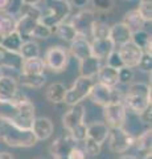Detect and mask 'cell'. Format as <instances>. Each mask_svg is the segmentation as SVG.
Masks as SVG:
<instances>
[{
    "instance_id": "6da1fadb",
    "label": "cell",
    "mask_w": 152,
    "mask_h": 159,
    "mask_svg": "<svg viewBox=\"0 0 152 159\" xmlns=\"http://www.w3.org/2000/svg\"><path fill=\"white\" fill-rule=\"evenodd\" d=\"M35 117V105L27 97L20 101H0V121L31 130Z\"/></svg>"
},
{
    "instance_id": "7a4b0ae2",
    "label": "cell",
    "mask_w": 152,
    "mask_h": 159,
    "mask_svg": "<svg viewBox=\"0 0 152 159\" xmlns=\"http://www.w3.org/2000/svg\"><path fill=\"white\" fill-rule=\"evenodd\" d=\"M127 111L139 116L147 107L151 106V84L145 82H132L128 89L123 93V99Z\"/></svg>"
},
{
    "instance_id": "3957f363",
    "label": "cell",
    "mask_w": 152,
    "mask_h": 159,
    "mask_svg": "<svg viewBox=\"0 0 152 159\" xmlns=\"http://www.w3.org/2000/svg\"><path fill=\"white\" fill-rule=\"evenodd\" d=\"M0 141L16 148H29L36 146L38 142L32 130L21 129L6 121H0Z\"/></svg>"
},
{
    "instance_id": "277c9868",
    "label": "cell",
    "mask_w": 152,
    "mask_h": 159,
    "mask_svg": "<svg viewBox=\"0 0 152 159\" xmlns=\"http://www.w3.org/2000/svg\"><path fill=\"white\" fill-rule=\"evenodd\" d=\"M86 109L82 103L70 106V109L62 116V126L65 127L67 134L74 138L77 142H83L86 138V127L85 123Z\"/></svg>"
},
{
    "instance_id": "5b68a950",
    "label": "cell",
    "mask_w": 152,
    "mask_h": 159,
    "mask_svg": "<svg viewBox=\"0 0 152 159\" xmlns=\"http://www.w3.org/2000/svg\"><path fill=\"white\" fill-rule=\"evenodd\" d=\"M42 11L37 6H25L21 15L16 19V32L20 34L21 39L31 40L32 32L41 21Z\"/></svg>"
},
{
    "instance_id": "8992f818",
    "label": "cell",
    "mask_w": 152,
    "mask_h": 159,
    "mask_svg": "<svg viewBox=\"0 0 152 159\" xmlns=\"http://www.w3.org/2000/svg\"><path fill=\"white\" fill-rule=\"evenodd\" d=\"M72 6L67 0H49L46 12L42 13L41 23L49 28H54L70 16Z\"/></svg>"
},
{
    "instance_id": "52a82bcc",
    "label": "cell",
    "mask_w": 152,
    "mask_h": 159,
    "mask_svg": "<svg viewBox=\"0 0 152 159\" xmlns=\"http://www.w3.org/2000/svg\"><path fill=\"white\" fill-rule=\"evenodd\" d=\"M69 60H70L69 51L63 47L56 45L48 48L45 56H44V64H45V68L49 69L50 72L62 73L66 70L67 65H69Z\"/></svg>"
},
{
    "instance_id": "ba28073f",
    "label": "cell",
    "mask_w": 152,
    "mask_h": 159,
    "mask_svg": "<svg viewBox=\"0 0 152 159\" xmlns=\"http://www.w3.org/2000/svg\"><path fill=\"white\" fill-rule=\"evenodd\" d=\"M90 101L95 105L101 106V107H105L110 103H114L118 101H122L123 99V93H122L119 89L116 88H109V86H105L99 82H94L89 97Z\"/></svg>"
},
{
    "instance_id": "9c48e42d",
    "label": "cell",
    "mask_w": 152,
    "mask_h": 159,
    "mask_svg": "<svg viewBox=\"0 0 152 159\" xmlns=\"http://www.w3.org/2000/svg\"><path fill=\"white\" fill-rule=\"evenodd\" d=\"M93 85H94L93 78L78 76L76 78L74 84H73V86L66 90V96H65L63 103H66V105H69V106H74V105H78V103H82L83 99L89 97Z\"/></svg>"
},
{
    "instance_id": "30bf717a",
    "label": "cell",
    "mask_w": 152,
    "mask_h": 159,
    "mask_svg": "<svg viewBox=\"0 0 152 159\" xmlns=\"http://www.w3.org/2000/svg\"><path fill=\"white\" fill-rule=\"evenodd\" d=\"M109 147L112 152L115 154H124L134 147L135 137L132 135L130 131L124 130L123 127L119 129H110L109 133Z\"/></svg>"
},
{
    "instance_id": "8fae6325",
    "label": "cell",
    "mask_w": 152,
    "mask_h": 159,
    "mask_svg": "<svg viewBox=\"0 0 152 159\" xmlns=\"http://www.w3.org/2000/svg\"><path fill=\"white\" fill-rule=\"evenodd\" d=\"M103 109V118L105 123L110 129H119L123 127L127 121V109L122 101L110 103Z\"/></svg>"
},
{
    "instance_id": "7c38bea8",
    "label": "cell",
    "mask_w": 152,
    "mask_h": 159,
    "mask_svg": "<svg viewBox=\"0 0 152 159\" xmlns=\"http://www.w3.org/2000/svg\"><path fill=\"white\" fill-rule=\"evenodd\" d=\"M78 143L80 142H77L74 138H72L69 134L65 133L53 141L50 147H49V151H50L53 159H66L72 148L76 147Z\"/></svg>"
},
{
    "instance_id": "4fadbf2b",
    "label": "cell",
    "mask_w": 152,
    "mask_h": 159,
    "mask_svg": "<svg viewBox=\"0 0 152 159\" xmlns=\"http://www.w3.org/2000/svg\"><path fill=\"white\" fill-rule=\"evenodd\" d=\"M25 98L19 90V84L15 78L9 76L0 77V101H20Z\"/></svg>"
},
{
    "instance_id": "5bb4252c",
    "label": "cell",
    "mask_w": 152,
    "mask_h": 159,
    "mask_svg": "<svg viewBox=\"0 0 152 159\" xmlns=\"http://www.w3.org/2000/svg\"><path fill=\"white\" fill-rule=\"evenodd\" d=\"M95 20H97V16L94 11H91V9H82V11H80L73 17L72 25L76 28L78 34L87 37L90 34L91 27Z\"/></svg>"
},
{
    "instance_id": "9a60e30c",
    "label": "cell",
    "mask_w": 152,
    "mask_h": 159,
    "mask_svg": "<svg viewBox=\"0 0 152 159\" xmlns=\"http://www.w3.org/2000/svg\"><path fill=\"white\" fill-rule=\"evenodd\" d=\"M118 53H119V56L122 58L123 65L126 68H130V69H134V68L138 66L140 58L143 56L141 49L136 47L134 43H127L124 45L119 47Z\"/></svg>"
},
{
    "instance_id": "2e32d148",
    "label": "cell",
    "mask_w": 152,
    "mask_h": 159,
    "mask_svg": "<svg viewBox=\"0 0 152 159\" xmlns=\"http://www.w3.org/2000/svg\"><path fill=\"white\" fill-rule=\"evenodd\" d=\"M110 133V127L102 121H95L87 125L86 127V138L89 141L97 143L99 146H103V143L107 141Z\"/></svg>"
},
{
    "instance_id": "e0dca14e",
    "label": "cell",
    "mask_w": 152,
    "mask_h": 159,
    "mask_svg": "<svg viewBox=\"0 0 152 159\" xmlns=\"http://www.w3.org/2000/svg\"><path fill=\"white\" fill-rule=\"evenodd\" d=\"M31 130L35 134L37 141H46L53 135L54 125H53L52 119L48 117H35Z\"/></svg>"
},
{
    "instance_id": "ac0fdd59",
    "label": "cell",
    "mask_w": 152,
    "mask_h": 159,
    "mask_svg": "<svg viewBox=\"0 0 152 159\" xmlns=\"http://www.w3.org/2000/svg\"><path fill=\"white\" fill-rule=\"evenodd\" d=\"M90 47H91V56H94L95 58L101 60V61L106 60L115 51V45L110 40V37L93 39V41H90Z\"/></svg>"
},
{
    "instance_id": "d6986e66",
    "label": "cell",
    "mask_w": 152,
    "mask_h": 159,
    "mask_svg": "<svg viewBox=\"0 0 152 159\" xmlns=\"http://www.w3.org/2000/svg\"><path fill=\"white\" fill-rule=\"evenodd\" d=\"M23 57L20 53H15L11 51H7L0 47V69H11L17 73L21 72L23 68Z\"/></svg>"
},
{
    "instance_id": "ffe728a7",
    "label": "cell",
    "mask_w": 152,
    "mask_h": 159,
    "mask_svg": "<svg viewBox=\"0 0 152 159\" xmlns=\"http://www.w3.org/2000/svg\"><path fill=\"white\" fill-rule=\"evenodd\" d=\"M109 37L114 45L116 47H122L127 43H131V37H132V32L128 29V27L124 23H115L114 25L110 27V33Z\"/></svg>"
},
{
    "instance_id": "44dd1931",
    "label": "cell",
    "mask_w": 152,
    "mask_h": 159,
    "mask_svg": "<svg viewBox=\"0 0 152 159\" xmlns=\"http://www.w3.org/2000/svg\"><path fill=\"white\" fill-rule=\"evenodd\" d=\"M69 49H70V53L78 60V62L91 56L90 41H89V39H87L86 36H81V34H78V36L70 43V48Z\"/></svg>"
},
{
    "instance_id": "7402d4cb",
    "label": "cell",
    "mask_w": 152,
    "mask_h": 159,
    "mask_svg": "<svg viewBox=\"0 0 152 159\" xmlns=\"http://www.w3.org/2000/svg\"><path fill=\"white\" fill-rule=\"evenodd\" d=\"M66 86L62 82H53L50 84L46 90H45V98L49 103L53 105H58V103H63L66 96Z\"/></svg>"
},
{
    "instance_id": "603a6c76",
    "label": "cell",
    "mask_w": 152,
    "mask_h": 159,
    "mask_svg": "<svg viewBox=\"0 0 152 159\" xmlns=\"http://www.w3.org/2000/svg\"><path fill=\"white\" fill-rule=\"evenodd\" d=\"M101 66H102L101 60L95 58L94 56H90V57L80 61V76L94 78L98 74V72H99Z\"/></svg>"
},
{
    "instance_id": "cb8c5ba5",
    "label": "cell",
    "mask_w": 152,
    "mask_h": 159,
    "mask_svg": "<svg viewBox=\"0 0 152 159\" xmlns=\"http://www.w3.org/2000/svg\"><path fill=\"white\" fill-rule=\"evenodd\" d=\"M97 78H98V82L99 84H102V85H105V86H109V88H116V85L119 84L118 70L109 65L101 66L99 72L97 74Z\"/></svg>"
},
{
    "instance_id": "d4e9b609",
    "label": "cell",
    "mask_w": 152,
    "mask_h": 159,
    "mask_svg": "<svg viewBox=\"0 0 152 159\" xmlns=\"http://www.w3.org/2000/svg\"><path fill=\"white\" fill-rule=\"evenodd\" d=\"M45 69L46 68L45 64H44V60L40 57H36V58L24 60L20 73L28 74V76H41L45 72Z\"/></svg>"
},
{
    "instance_id": "484cf974",
    "label": "cell",
    "mask_w": 152,
    "mask_h": 159,
    "mask_svg": "<svg viewBox=\"0 0 152 159\" xmlns=\"http://www.w3.org/2000/svg\"><path fill=\"white\" fill-rule=\"evenodd\" d=\"M131 43H134L136 47L140 48L143 53L152 54V48H151L152 47V37H151V33L144 31V29L132 33Z\"/></svg>"
},
{
    "instance_id": "4316f807",
    "label": "cell",
    "mask_w": 152,
    "mask_h": 159,
    "mask_svg": "<svg viewBox=\"0 0 152 159\" xmlns=\"http://www.w3.org/2000/svg\"><path fill=\"white\" fill-rule=\"evenodd\" d=\"M127 27H128L130 31L134 33V32H138V31H141L144 27L145 21L143 20V17L140 16V13L138 12V9H130V11H127L123 16V21Z\"/></svg>"
},
{
    "instance_id": "83f0119b",
    "label": "cell",
    "mask_w": 152,
    "mask_h": 159,
    "mask_svg": "<svg viewBox=\"0 0 152 159\" xmlns=\"http://www.w3.org/2000/svg\"><path fill=\"white\" fill-rule=\"evenodd\" d=\"M19 82L20 85L29 88V89H41L46 82L45 74L41 76H28V74L19 73Z\"/></svg>"
},
{
    "instance_id": "f1b7e54d",
    "label": "cell",
    "mask_w": 152,
    "mask_h": 159,
    "mask_svg": "<svg viewBox=\"0 0 152 159\" xmlns=\"http://www.w3.org/2000/svg\"><path fill=\"white\" fill-rule=\"evenodd\" d=\"M23 43H24V40L21 39V36L16 31H15L11 34H8V36L3 37L2 43H0V47L4 48V49H7V51L19 53V51H20V48L23 45Z\"/></svg>"
},
{
    "instance_id": "f546056e",
    "label": "cell",
    "mask_w": 152,
    "mask_h": 159,
    "mask_svg": "<svg viewBox=\"0 0 152 159\" xmlns=\"http://www.w3.org/2000/svg\"><path fill=\"white\" fill-rule=\"evenodd\" d=\"M56 28V34L58 37H60L61 40H63L65 43H72L73 40H74L77 36H78V33L76 31V28L72 25V23H66V21H63L61 24H58Z\"/></svg>"
},
{
    "instance_id": "4dcf8cb0",
    "label": "cell",
    "mask_w": 152,
    "mask_h": 159,
    "mask_svg": "<svg viewBox=\"0 0 152 159\" xmlns=\"http://www.w3.org/2000/svg\"><path fill=\"white\" fill-rule=\"evenodd\" d=\"M19 53H20L23 60L36 58V57H40V47H38V44L36 41H33V40H25V41L23 43Z\"/></svg>"
},
{
    "instance_id": "1f68e13d",
    "label": "cell",
    "mask_w": 152,
    "mask_h": 159,
    "mask_svg": "<svg viewBox=\"0 0 152 159\" xmlns=\"http://www.w3.org/2000/svg\"><path fill=\"white\" fill-rule=\"evenodd\" d=\"M151 142H152V130L150 127L141 133L138 138H135L134 146L136 147V150L140 154H143L147 151H151V145H152Z\"/></svg>"
},
{
    "instance_id": "d6a6232c",
    "label": "cell",
    "mask_w": 152,
    "mask_h": 159,
    "mask_svg": "<svg viewBox=\"0 0 152 159\" xmlns=\"http://www.w3.org/2000/svg\"><path fill=\"white\" fill-rule=\"evenodd\" d=\"M15 31H16V19L6 12H0V36L6 37Z\"/></svg>"
},
{
    "instance_id": "836d02e7",
    "label": "cell",
    "mask_w": 152,
    "mask_h": 159,
    "mask_svg": "<svg viewBox=\"0 0 152 159\" xmlns=\"http://www.w3.org/2000/svg\"><path fill=\"white\" fill-rule=\"evenodd\" d=\"M109 33H110V25L102 20H95L94 24L91 27V31H90V36L93 39H106L109 37Z\"/></svg>"
},
{
    "instance_id": "e575fe53",
    "label": "cell",
    "mask_w": 152,
    "mask_h": 159,
    "mask_svg": "<svg viewBox=\"0 0 152 159\" xmlns=\"http://www.w3.org/2000/svg\"><path fill=\"white\" fill-rule=\"evenodd\" d=\"M53 33V29L49 28L46 25H44V24L40 21L38 23V25L35 28V31L32 32V36H31V40L32 39H37V40H48L49 37L52 36Z\"/></svg>"
},
{
    "instance_id": "d590c367",
    "label": "cell",
    "mask_w": 152,
    "mask_h": 159,
    "mask_svg": "<svg viewBox=\"0 0 152 159\" xmlns=\"http://www.w3.org/2000/svg\"><path fill=\"white\" fill-rule=\"evenodd\" d=\"M24 7H25V4L23 3V0H11L6 13L9 15V16H12L13 19H17L21 15Z\"/></svg>"
},
{
    "instance_id": "8d00e7d4",
    "label": "cell",
    "mask_w": 152,
    "mask_h": 159,
    "mask_svg": "<svg viewBox=\"0 0 152 159\" xmlns=\"http://www.w3.org/2000/svg\"><path fill=\"white\" fill-rule=\"evenodd\" d=\"M134 70L130 68H120L118 70V80H119V84H123V85H130V84L134 82Z\"/></svg>"
},
{
    "instance_id": "74e56055",
    "label": "cell",
    "mask_w": 152,
    "mask_h": 159,
    "mask_svg": "<svg viewBox=\"0 0 152 159\" xmlns=\"http://www.w3.org/2000/svg\"><path fill=\"white\" fill-rule=\"evenodd\" d=\"M136 9L145 23L152 21V2H139V7Z\"/></svg>"
},
{
    "instance_id": "f35d334b",
    "label": "cell",
    "mask_w": 152,
    "mask_h": 159,
    "mask_svg": "<svg viewBox=\"0 0 152 159\" xmlns=\"http://www.w3.org/2000/svg\"><path fill=\"white\" fill-rule=\"evenodd\" d=\"M95 11L101 13H107L114 8V0H91Z\"/></svg>"
},
{
    "instance_id": "ab89813d",
    "label": "cell",
    "mask_w": 152,
    "mask_h": 159,
    "mask_svg": "<svg viewBox=\"0 0 152 159\" xmlns=\"http://www.w3.org/2000/svg\"><path fill=\"white\" fill-rule=\"evenodd\" d=\"M83 150H85L86 154H89L91 157H97V155H99L102 146L89 141V139H83Z\"/></svg>"
},
{
    "instance_id": "60d3db41",
    "label": "cell",
    "mask_w": 152,
    "mask_h": 159,
    "mask_svg": "<svg viewBox=\"0 0 152 159\" xmlns=\"http://www.w3.org/2000/svg\"><path fill=\"white\" fill-rule=\"evenodd\" d=\"M139 70L144 72V73H151V69H152V54H147V53H143V56H141L140 61L138 64Z\"/></svg>"
},
{
    "instance_id": "b9f144b4",
    "label": "cell",
    "mask_w": 152,
    "mask_h": 159,
    "mask_svg": "<svg viewBox=\"0 0 152 159\" xmlns=\"http://www.w3.org/2000/svg\"><path fill=\"white\" fill-rule=\"evenodd\" d=\"M106 61H107V64L106 65H109V66H111V68H114V69H116V70H119L120 68H123L124 65H123V62H122V58H120V56H119V53H118V51H114L109 57L106 58Z\"/></svg>"
},
{
    "instance_id": "7bdbcfd3",
    "label": "cell",
    "mask_w": 152,
    "mask_h": 159,
    "mask_svg": "<svg viewBox=\"0 0 152 159\" xmlns=\"http://www.w3.org/2000/svg\"><path fill=\"white\" fill-rule=\"evenodd\" d=\"M139 119L141 122L144 123V125H147V126H151V119H152V111H151V106L150 107H147L144 111H141L140 114H139Z\"/></svg>"
},
{
    "instance_id": "ee69618b",
    "label": "cell",
    "mask_w": 152,
    "mask_h": 159,
    "mask_svg": "<svg viewBox=\"0 0 152 159\" xmlns=\"http://www.w3.org/2000/svg\"><path fill=\"white\" fill-rule=\"evenodd\" d=\"M70 6L72 7H77V8H82L85 7L87 3H89V0H70Z\"/></svg>"
},
{
    "instance_id": "f6af8a7d",
    "label": "cell",
    "mask_w": 152,
    "mask_h": 159,
    "mask_svg": "<svg viewBox=\"0 0 152 159\" xmlns=\"http://www.w3.org/2000/svg\"><path fill=\"white\" fill-rule=\"evenodd\" d=\"M9 2H11V0H0V12L7 11L8 6H9Z\"/></svg>"
},
{
    "instance_id": "bcb514c9",
    "label": "cell",
    "mask_w": 152,
    "mask_h": 159,
    "mask_svg": "<svg viewBox=\"0 0 152 159\" xmlns=\"http://www.w3.org/2000/svg\"><path fill=\"white\" fill-rule=\"evenodd\" d=\"M42 0H23V3L25 6H38Z\"/></svg>"
},
{
    "instance_id": "7dc6e473",
    "label": "cell",
    "mask_w": 152,
    "mask_h": 159,
    "mask_svg": "<svg viewBox=\"0 0 152 159\" xmlns=\"http://www.w3.org/2000/svg\"><path fill=\"white\" fill-rule=\"evenodd\" d=\"M0 159H15L12 154H9L7 151H3V152H0Z\"/></svg>"
},
{
    "instance_id": "c3c4849f",
    "label": "cell",
    "mask_w": 152,
    "mask_h": 159,
    "mask_svg": "<svg viewBox=\"0 0 152 159\" xmlns=\"http://www.w3.org/2000/svg\"><path fill=\"white\" fill-rule=\"evenodd\" d=\"M140 159H152V155H151V151H147V152H143L141 154V158Z\"/></svg>"
},
{
    "instance_id": "681fc988",
    "label": "cell",
    "mask_w": 152,
    "mask_h": 159,
    "mask_svg": "<svg viewBox=\"0 0 152 159\" xmlns=\"http://www.w3.org/2000/svg\"><path fill=\"white\" fill-rule=\"evenodd\" d=\"M119 159H139L138 157H135V155H127V154H123Z\"/></svg>"
},
{
    "instance_id": "f907efd6",
    "label": "cell",
    "mask_w": 152,
    "mask_h": 159,
    "mask_svg": "<svg viewBox=\"0 0 152 159\" xmlns=\"http://www.w3.org/2000/svg\"><path fill=\"white\" fill-rule=\"evenodd\" d=\"M139 2H151V0H139Z\"/></svg>"
},
{
    "instance_id": "816d5d0a",
    "label": "cell",
    "mask_w": 152,
    "mask_h": 159,
    "mask_svg": "<svg viewBox=\"0 0 152 159\" xmlns=\"http://www.w3.org/2000/svg\"><path fill=\"white\" fill-rule=\"evenodd\" d=\"M3 76V72H2V69H0V77H2Z\"/></svg>"
},
{
    "instance_id": "f5cc1de1",
    "label": "cell",
    "mask_w": 152,
    "mask_h": 159,
    "mask_svg": "<svg viewBox=\"0 0 152 159\" xmlns=\"http://www.w3.org/2000/svg\"><path fill=\"white\" fill-rule=\"evenodd\" d=\"M2 40H3V37H2V36H0V43H2Z\"/></svg>"
},
{
    "instance_id": "db71d44e",
    "label": "cell",
    "mask_w": 152,
    "mask_h": 159,
    "mask_svg": "<svg viewBox=\"0 0 152 159\" xmlns=\"http://www.w3.org/2000/svg\"><path fill=\"white\" fill-rule=\"evenodd\" d=\"M130 2H131V0H130Z\"/></svg>"
}]
</instances>
